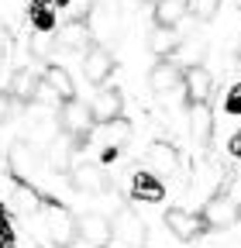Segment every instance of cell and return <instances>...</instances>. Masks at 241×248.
Wrapping results in <instances>:
<instances>
[{"instance_id": "ba28073f", "label": "cell", "mask_w": 241, "mask_h": 248, "mask_svg": "<svg viewBox=\"0 0 241 248\" xmlns=\"http://www.w3.org/2000/svg\"><path fill=\"white\" fill-rule=\"evenodd\" d=\"M83 73L93 86H104V79L114 73V55L107 45H90L83 52Z\"/></svg>"}, {"instance_id": "4dcf8cb0", "label": "cell", "mask_w": 241, "mask_h": 248, "mask_svg": "<svg viewBox=\"0 0 241 248\" xmlns=\"http://www.w3.org/2000/svg\"><path fill=\"white\" fill-rule=\"evenodd\" d=\"M0 62H4V42H0Z\"/></svg>"}, {"instance_id": "603a6c76", "label": "cell", "mask_w": 241, "mask_h": 248, "mask_svg": "<svg viewBox=\"0 0 241 248\" xmlns=\"http://www.w3.org/2000/svg\"><path fill=\"white\" fill-rule=\"evenodd\" d=\"M31 24L35 31H42V35H48V31H55V7L45 4V0H31Z\"/></svg>"}, {"instance_id": "4316f807", "label": "cell", "mask_w": 241, "mask_h": 248, "mask_svg": "<svg viewBox=\"0 0 241 248\" xmlns=\"http://www.w3.org/2000/svg\"><path fill=\"white\" fill-rule=\"evenodd\" d=\"M224 110H227V114H241V83H238V86H231L227 100H224Z\"/></svg>"}, {"instance_id": "277c9868", "label": "cell", "mask_w": 241, "mask_h": 248, "mask_svg": "<svg viewBox=\"0 0 241 248\" xmlns=\"http://www.w3.org/2000/svg\"><path fill=\"white\" fill-rule=\"evenodd\" d=\"M203 221L210 231H227L241 221V207L227 197V193H217V197H210L207 207H203Z\"/></svg>"}, {"instance_id": "6da1fadb", "label": "cell", "mask_w": 241, "mask_h": 248, "mask_svg": "<svg viewBox=\"0 0 241 248\" xmlns=\"http://www.w3.org/2000/svg\"><path fill=\"white\" fill-rule=\"evenodd\" d=\"M93 124H97V117H93V107L86 100H79V97L62 100V107H59V131H66L69 138H76L83 145L93 135Z\"/></svg>"}, {"instance_id": "e575fe53", "label": "cell", "mask_w": 241, "mask_h": 248, "mask_svg": "<svg viewBox=\"0 0 241 248\" xmlns=\"http://www.w3.org/2000/svg\"><path fill=\"white\" fill-rule=\"evenodd\" d=\"M238 207H241V203H238Z\"/></svg>"}, {"instance_id": "e0dca14e", "label": "cell", "mask_w": 241, "mask_h": 248, "mask_svg": "<svg viewBox=\"0 0 241 248\" xmlns=\"http://www.w3.org/2000/svg\"><path fill=\"white\" fill-rule=\"evenodd\" d=\"M148 83H152L155 93H169L172 86L183 83V69H179L176 62H169V59H159L152 66V73H148Z\"/></svg>"}, {"instance_id": "f546056e", "label": "cell", "mask_w": 241, "mask_h": 248, "mask_svg": "<svg viewBox=\"0 0 241 248\" xmlns=\"http://www.w3.org/2000/svg\"><path fill=\"white\" fill-rule=\"evenodd\" d=\"M45 4H52V7H66L69 0H45Z\"/></svg>"}, {"instance_id": "ac0fdd59", "label": "cell", "mask_w": 241, "mask_h": 248, "mask_svg": "<svg viewBox=\"0 0 241 248\" xmlns=\"http://www.w3.org/2000/svg\"><path fill=\"white\" fill-rule=\"evenodd\" d=\"M162 176H155V172H135V179H131V197L135 200H145V203H159L162 197H166V186L159 183Z\"/></svg>"}, {"instance_id": "4fadbf2b", "label": "cell", "mask_w": 241, "mask_h": 248, "mask_svg": "<svg viewBox=\"0 0 241 248\" xmlns=\"http://www.w3.org/2000/svg\"><path fill=\"white\" fill-rule=\"evenodd\" d=\"M69 179L79 193H104L107 186V172L100 162H83V166H73L69 169Z\"/></svg>"}, {"instance_id": "5b68a950", "label": "cell", "mask_w": 241, "mask_h": 248, "mask_svg": "<svg viewBox=\"0 0 241 248\" xmlns=\"http://www.w3.org/2000/svg\"><path fill=\"white\" fill-rule=\"evenodd\" d=\"M45 234H48L52 245L66 248V245H73L79 238V221H76L66 207H52L48 217H45Z\"/></svg>"}, {"instance_id": "cb8c5ba5", "label": "cell", "mask_w": 241, "mask_h": 248, "mask_svg": "<svg viewBox=\"0 0 241 248\" xmlns=\"http://www.w3.org/2000/svg\"><path fill=\"white\" fill-rule=\"evenodd\" d=\"M14 200H17V207L24 210V214H35V210H42V197L31 190V186H28L24 179L17 183V193H14Z\"/></svg>"}, {"instance_id": "d6986e66", "label": "cell", "mask_w": 241, "mask_h": 248, "mask_svg": "<svg viewBox=\"0 0 241 248\" xmlns=\"http://www.w3.org/2000/svg\"><path fill=\"white\" fill-rule=\"evenodd\" d=\"M190 128H193V138L200 145H207L210 138H214V110L203 104H190Z\"/></svg>"}, {"instance_id": "44dd1931", "label": "cell", "mask_w": 241, "mask_h": 248, "mask_svg": "<svg viewBox=\"0 0 241 248\" xmlns=\"http://www.w3.org/2000/svg\"><path fill=\"white\" fill-rule=\"evenodd\" d=\"M179 45H183V42H179L176 28H159V24H155V31L148 35V48H152L155 59H169V55H176Z\"/></svg>"}, {"instance_id": "f1b7e54d", "label": "cell", "mask_w": 241, "mask_h": 248, "mask_svg": "<svg viewBox=\"0 0 241 248\" xmlns=\"http://www.w3.org/2000/svg\"><path fill=\"white\" fill-rule=\"evenodd\" d=\"M227 152L234 155V159H241V131H238V135H234V138L227 141Z\"/></svg>"}, {"instance_id": "1f68e13d", "label": "cell", "mask_w": 241, "mask_h": 248, "mask_svg": "<svg viewBox=\"0 0 241 248\" xmlns=\"http://www.w3.org/2000/svg\"><path fill=\"white\" fill-rule=\"evenodd\" d=\"M238 69H241V52H238Z\"/></svg>"}, {"instance_id": "8992f818", "label": "cell", "mask_w": 241, "mask_h": 248, "mask_svg": "<svg viewBox=\"0 0 241 248\" xmlns=\"http://www.w3.org/2000/svg\"><path fill=\"white\" fill-rule=\"evenodd\" d=\"M90 45H93V28H90L83 17H73L69 24L59 28V35H55L59 52H86Z\"/></svg>"}, {"instance_id": "30bf717a", "label": "cell", "mask_w": 241, "mask_h": 248, "mask_svg": "<svg viewBox=\"0 0 241 248\" xmlns=\"http://www.w3.org/2000/svg\"><path fill=\"white\" fill-rule=\"evenodd\" d=\"M183 86H186V100L190 104H203L210 100V93H214V76H210L200 62L183 69Z\"/></svg>"}, {"instance_id": "9c48e42d", "label": "cell", "mask_w": 241, "mask_h": 248, "mask_svg": "<svg viewBox=\"0 0 241 248\" xmlns=\"http://www.w3.org/2000/svg\"><path fill=\"white\" fill-rule=\"evenodd\" d=\"M42 86H45V79H42V73H35V69H28V66H17L14 69V76H11V97L17 100V104H35L38 100V93H42Z\"/></svg>"}, {"instance_id": "83f0119b", "label": "cell", "mask_w": 241, "mask_h": 248, "mask_svg": "<svg viewBox=\"0 0 241 248\" xmlns=\"http://www.w3.org/2000/svg\"><path fill=\"white\" fill-rule=\"evenodd\" d=\"M0 248H14V231L4 217H0Z\"/></svg>"}, {"instance_id": "52a82bcc", "label": "cell", "mask_w": 241, "mask_h": 248, "mask_svg": "<svg viewBox=\"0 0 241 248\" xmlns=\"http://www.w3.org/2000/svg\"><path fill=\"white\" fill-rule=\"evenodd\" d=\"M76 148H79L76 138H69L66 131H59V135L45 145V166H48L52 172H69V169H73V159H76Z\"/></svg>"}, {"instance_id": "7c38bea8", "label": "cell", "mask_w": 241, "mask_h": 248, "mask_svg": "<svg viewBox=\"0 0 241 248\" xmlns=\"http://www.w3.org/2000/svg\"><path fill=\"white\" fill-rule=\"evenodd\" d=\"M79 238L90 248H107L110 245V221H107L104 214H97V210L83 214L79 217Z\"/></svg>"}, {"instance_id": "836d02e7", "label": "cell", "mask_w": 241, "mask_h": 248, "mask_svg": "<svg viewBox=\"0 0 241 248\" xmlns=\"http://www.w3.org/2000/svg\"><path fill=\"white\" fill-rule=\"evenodd\" d=\"M238 7H241V0H238Z\"/></svg>"}, {"instance_id": "d4e9b609", "label": "cell", "mask_w": 241, "mask_h": 248, "mask_svg": "<svg viewBox=\"0 0 241 248\" xmlns=\"http://www.w3.org/2000/svg\"><path fill=\"white\" fill-rule=\"evenodd\" d=\"M221 4H224V0H190V14L196 21H214L217 11H221Z\"/></svg>"}, {"instance_id": "7402d4cb", "label": "cell", "mask_w": 241, "mask_h": 248, "mask_svg": "<svg viewBox=\"0 0 241 248\" xmlns=\"http://www.w3.org/2000/svg\"><path fill=\"white\" fill-rule=\"evenodd\" d=\"M90 28H93L97 31V35L107 42V38H114L117 35V7L114 4H104V7H93V24H90Z\"/></svg>"}, {"instance_id": "484cf974", "label": "cell", "mask_w": 241, "mask_h": 248, "mask_svg": "<svg viewBox=\"0 0 241 248\" xmlns=\"http://www.w3.org/2000/svg\"><path fill=\"white\" fill-rule=\"evenodd\" d=\"M14 107H17V100L11 97V90L4 93V90H0V124H4V121H11V114H14Z\"/></svg>"}, {"instance_id": "d6a6232c", "label": "cell", "mask_w": 241, "mask_h": 248, "mask_svg": "<svg viewBox=\"0 0 241 248\" xmlns=\"http://www.w3.org/2000/svg\"><path fill=\"white\" fill-rule=\"evenodd\" d=\"M200 248H214V245H200Z\"/></svg>"}, {"instance_id": "8fae6325", "label": "cell", "mask_w": 241, "mask_h": 248, "mask_svg": "<svg viewBox=\"0 0 241 248\" xmlns=\"http://www.w3.org/2000/svg\"><path fill=\"white\" fill-rule=\"evenodd\" d=\"M93 117H97V124H114V121H120V114H124V97H120V90H114V86H104L97 97H93Z\"/></svg>"}, {"instance_id": "7a4b0ae2", "label": "cell", "mask_w": 241, "mask_h": 248, "mask_svg": "<svg viewBox=\"0 0 241 248\" xmlns=\"http://www.w3.org/2000/svg\"><path fill=\"white\" fill-rule=\"evenodd\" d=\"M148 228L135 210H117L110 217V245L117 248H145Z\"/></svg>"}, {"instance_id": "5bb4252c", "label": "cell", "mask_w": 241, "mask_h": 248, "mask_svg": "<svg viewBox=\"0 0 241 248\" xmlns=\"http://www.w3.org/2000/svg\"><path fill=\"white\" fill-rule=\"evenodd\" d=\"M42 79H45V90L52 93V97H59V100H73L76 97V83H73L69 69L55 66V62H48V69L42 73Z\"/></svg>"}, {"instance_id": "3957f363", "label": "cell", "mask_w": 241, "mask_h": 248, "mask_svg": "<svg viewBox=\"0 0 241 248\" xmlns=\"http://www.w3.org/2000/svg\"><path fill=\"white\" fill-rule=\"evenodd\" d=\"M166 228H169V234L179 238V241H200V238L210 231L207 221H203V214H193V210H183V207L166 210Z\"/></svg>"}, {"instance_id": "9a60e30c", "label": "cell", "mask_w": 241, "mask_h": 248, "mask_svg": "<svg viewBox=\"0 0 241 248\" xmlns=\"http://www.w3.org/2000/svg\"><path fill=\"white\" fill-rule=\"evenodd\" d=\"M190 14V0H159L155 11H152V21L159 28H179Z\"/></svg>"}, {"instance_id": "ffe728a7", "label": "cell", "mask_w": 241, "mask_h": 248, "mask_svg": "<svg viewBox=\"0 0 241 248\" xmlns=\"http://www.w3.org/2000/svg\"><path fill=\"white\" fill-rule=\"evenodd\" d=\"M35 166H38V152H35V145H31V141H24V138L14 141V145H11V169H14V176L24 179Z\"/></svg>"}, {"instance_id": "2e32d148", "label": "cell", "mask_w": 241, "mask_h": 248, "mask_svg": "<svg viewBox=\"0 0 241 248\" xmlns=\"http://www.w3.org/2000/svg\"><path fill=\"white\" fill-rule=\"evenodd\" d=\"M145 159H148V166H152L155 176H172V172H179V155H176V148L166 145V141H155L152 148H148Z\"/></svg>"}]
</instances>
